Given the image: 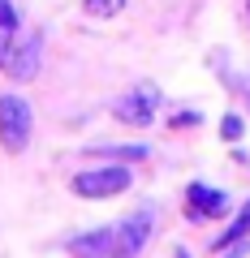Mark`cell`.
<instances>
[{
	"label": "cell",
	"instance_id": "30bf717a",
	"mask_svg": "<svg viewBox=\"0 0 250 258\" xmlns=\"http://www.w3.org/2000/svg\"><path fill=\"white\" fill-rule=\"evenodd\" d=\"M220 138H229V142L241 138V116H233V112H229V116L220 120Z\"/></svg>",
	"mask_w": 250,
	"mask_h": 258
},
{
	"label": "cell",
	"instance_id": "8992f818",
	"mask_svg": "<svg viewBox=\"0 0 250 258\" xmlns=\"http://www.w3.org/2000/svg\"><path fill=\"white\" fill-rule=\"evenodd\" d=\"M39 35H22L18 43H13V52H9V64H5V74L9 78H18V82H26V78H35L39 74Z\"/></svg>",
	"mask_w": 250,
	"mask_h": 258
},
{
	"label": "cell",
	"instance_id": "6da1fadb",
	"mask_svg": "<svg viewBox=\"0 0 250 258\" xmlns=\"http://www.w3.org/2000/svg\"><path fill=\"white\" fill-rule=\"evenodd\" d=\"M30 103L22 99V95H0V142H5V151H26L30 142Z\"/></svg>",
	"mask_w": 250,
	"mask_h": 258
},
{
	"label": "cell",
	"instance_id": "7a4b0ae2",
	"mask_svg": "<svg viewBox=\"0 0 250 258\" xmlns=\"http://www.w3.org/2000/svg\"><path fill=\"white\" fill-rule=\"evenodd\" d=\"M134 185V172L130 168H91V172H78L74 176V194L78 198H112V194H125Z\"/></svg>",
	"mask_w": 250,
	"mask_h": 258
},
{
	"label": "cell",
	"instance_id": "5b68a950",
	"mask_svg": "<svg viewBox=\"0 0 250 258\" xmlns=\"http://www.w3.org/2000/svg\"><path fill=\"white\" fill-rule=\"evenodd\" d=\"M185 215L190 220H220V215H229L233 207H229V194H220V189H207V185H190L185 189Z\"/></svg>",
	"mask_w": 250,
	"mask_h": 258
},
{
	"label": "cell",
	"instance_id": "8fae6325",
	"mask_svg": "<svg viewBox=\"0 0 250 258\" xmlns=\"http://www.w3.org/2000/svg\"><path fill=\"white\" fill-rule=\"evenodd\" d=\"M13 30L18 26H0V69L9 64V47H13Z\"/></svg>",
	"mask_w": 250,
	"mask_h": 258
},
{
	"label": "cell",
	"instance_id": "3957f363",
	"mask_svg": "<svg viewBox=\"0 0 250 258\" xmlns=\"http://www.w3.org/2000/svg\"><path fill=\"white\" fill-rule=\"evenodd\" d=\"M151 232H156V215L142 207V211H134L130 220L117 228V241H112V258H138L142 245L151 241Z\"/></svg>",
	"mask_w": 250,
	"mask_h": 258
},
{
	"label": "cell",
	"instance_id": "9c48e42d",
	"mask_svg": "<svg viewBox=\"0 0 250 258\" xmlns=\"http://www.w3.org/2000/svg\"><path fill=\"white\" fill-rule=\"evenodd\" d=\"M82 9L91 13V18H117V13L125 9V0H82Z\"/></svg>",
	"mask_w": 250,
	"mask_h": 258
},
{
	"label": "cell",
	"instance_id": "277c9868",
	"mask_svg": "<svg viewBox=\"0 0 250 258\" xmlns=\"http://www.w3.org/2000/svg\"><path fill=\"white\" fill-rule=\"evenodd\" d=\"M156 86L151 82H142L134 95H125V99H117L112 103V116L117 120H125V125H151V116H156Z\"/></svg>",
	"mask_w": 250,
	"mask_h": 258
},
{
	"label": "cell",
	"instance_id": "ba28073f",
	"mask_svg": "<svg viewBox=\"0 0 250 258\" xmlns=\"http://www.w3.org/2000/svg\"><path fill=\"white\" fill-rule=\"evenodd\" d=\"M246 237H250V203L241 207V215H237V220L229 224V232H224V237H220V245H229V241H233V245H241V241H246Z\"/></svg>",
	"mask_w": 250,
	"mask_h": 258
},
{
	"label": "cell",
	"instance_id": "52a82bcc",
	"mask_svg": "<svg viewBox=\"0 0 250 258\" xmlns=\"http://www.w3.org/2000/svg\"><path fill=\"white\" fill-rule=\"evenodd\" d=\"M112 241H117V228H95L74 237L69 249H74V258H112Z\"/></svg>",
	"mask_w": 250,
	"mask_h": 258
},
{
	"label": "cell",
	"instance_id": "7c38bea8",
	"mask_svg": "<svg viewBox=\"0 0 250 258\" xmlns=\"http://www.w3.org/2000/svg\"><path fill=\"white\" fill-rule=\"evenodd\" d=\"M0 26H18V13H13L9 0H0Z\"/></svg>",
	"mask_w": 250,
	"mask_h": 258
}]
</instances>
